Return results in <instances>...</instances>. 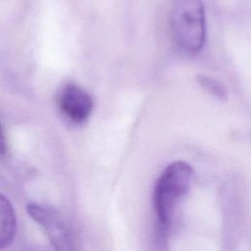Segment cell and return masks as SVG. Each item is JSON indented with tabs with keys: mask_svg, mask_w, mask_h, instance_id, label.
Masks as SVG:
<instances>
[{
	"mask_svg": "<svg viewBox=\"0 0 251 251\" xmlns=\"http://www.w3.org/2000/svg\"><path fill=\"white\" fill-rule=\"evenodd\" d=\"M193 170L184 161L168 165L159 176L153 191V207L160 234H167L178 203L186 195Z\"/></svg>",
	"mask_w": 251,
	"mask_h": 251,
	"instance_id": "6da1fadb",
	"label": "cell"
},
{
	"mask_svg": "<svg viewBox=\"0 0 251 251\" xmlns=\"http://www.w3.org/2000/svg\"><path fill=\"white\" fill-rule=\"evenodd\" d=\"M170 25L176 44L188 54L198 53L206 38L205 9L202 0H173Z\"/></svg>",
	"mask_w": 251,
	"mask_h": 251,
	"instance_id": "7a4b0ae2",
	"label": "cell"
},
{
	"mask_svg": "<svg viewBox=\"0 0 251 251\" xmlns=\"http://www.w3.org/2000/svg\"><path fill=\"white\" fill-rule=\"evenodd\" d=\"M27 213L44 230L50 242L57 250L73 249L71 232L61 216L50 207L37 203H30L26 207Z\"/></svg>",
	"mask_w": 251,
	"mask_h": 251,
	"instance_id": "3957f363",
	"label": "cell"
},
{
	"mask_svg": "<svg viewBox=\"0 0 251 251\" xmlns=\"http://www.w3.org/2000/svg\"><path fill=\"white\" fill-rule=\"evenodd\" d=\"M62 113L74 123H82L90 116L93 109L92 97L76 84H66L58 96Z\"/></svg>",
	"mask_w": 251,
	"mask_h": 251,
	"instance_id": "277c9868",
	"label": "cell"
},
{
	"mask_svg": "<svg viewBox=\"0 0 251 251\" xmlns=\"http://www.w3.org/2000/svg\"><path fill=\"white\" fill-rule=\"evenodd\" d=\"M17 218L10 201L0 193V248L9 245L16 234Z\"/></svg>",
	"mask_w": 251,
	"mask_h": 251,
	"instance_id": "5b68a950",
	"label": "cell"
},
{
	"mask_svg": "<svg viewBox=\"0 0 251 251\" xmlns=\"http://www.w3.org/2000/svg\"><path fill=\"white\" fill-rule=\"evenodd\" d=\"M197 81L203 89H205L207 92H209L213 96H215L221 100L226 99V97H227L226 88L219 80H217L211 76H208V75H200L197 76Z\"/></svg>",
	"mask_w": 251,
	"mask_h": 251,
	"instance_id": "8992f818",
	"label": "cell"
},
{
	"mask_svg": "<svg viewBox=\"0 0 251 251\" xmlns=\"http://www.w3.org/2000/svg\"><path fill=\"white\" fill-rule=\"evenodd\" d=\"M5 151H6V139L0 125V154H3Z\"/></svg>",
	"mask_w": 251,
	"mask_h": 251,
	"instance_id": "52a82bcc",
	"label": "cell"
}]
</instances>
